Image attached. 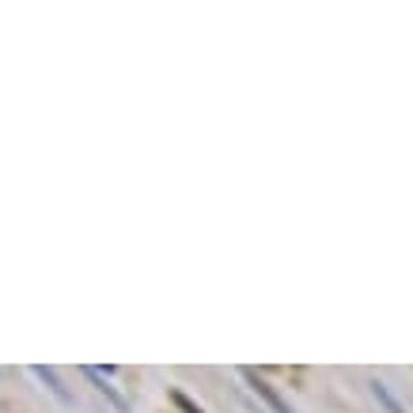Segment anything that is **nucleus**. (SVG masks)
<instances>
[{
  "label": "nucleus",
  "mask_w": 413,
  "mask_h": 413,
  "mask_svg": "<svg viewBox=\"0 0 413 413\" xmlns=\"http://www.w3.org/2000/svg\"><path fill=\"white\" fill-rule=\"evenodd\" d=\"M171 398H175V406H178V410H182V413H205V410H201V406H193V402H190V398H186V394H182V391H171Z\"/></svg>",
  "instance_id": "5"
},
{
  "label": "nucleus",
  "mask_w": 413,
  "mask_h": 413,
  "mask_svg": "<svg viewBox=\"0 0 413 413\" xmlns=\"http://www.w3.org/2000/svg\"><path fill=\"white\" fill-rule=\"evenodd\" d=\"M371 394H376V402H379V406H383L387 413H406V410H402V402L391 394V387H387V383H379V379L371 383Z\"/></svg>",
  "instance_id": "3"
},
{
  "label": "nucleus",
  "mask_w": 413,
  "mask_h": 413,
  "mask_svg": "<svg viewBox=\"0 0 413 413\" xmlns=\"http://www.w3.org/2000/svg\"><path fill=\"white\" fill-rule=\"evenodd\" d=\"M243 376H247L250 391H254V394H258V398H262V402H265V406H270L273 413H296V410H292V406H288V402H285V398H281V394H277V391H273V387H270V383H265V379H258V376H254V371H243Z\"/></svg>",
  "instance_id": "1"
},
{
  "label": "nucleus",
  "mask_w": 413,
  "mask_h": 413,
  "mask_svg": "<svg viewBox=\"0 0 413 413\" xmlns=\"http://www.w3.org/2000/svg\"><path fill=\"white\" fill-rule=\"evenodd\" d=\"M87 379H95V383H99V394H107V398H110V402H114V410H118V413H129V402H125V398H121V394L114 391V387H110V383H107V376H103V371H99V368H87Z\"/></svg>",
  "instance_id": "2"
},
{
  "label": "nucleus",
  "mask_w": 413,
  "mask_h": 413,
  "mask_svg": "<svg viewBox=\"0 0 413 413\" xmlns=\"http://www.w3.org/2000/svg\"><path fill=\"white\" fill-rule=\"evenodd\" d=\"M35 376H38V379H42V383H46V387H50V391H53V394H58V398H61V402H69V391H64V387H61V379H58V376H53V371H50V368H35Z\"/></svg>",
  "instance_id": "4"
}]
</instances>
